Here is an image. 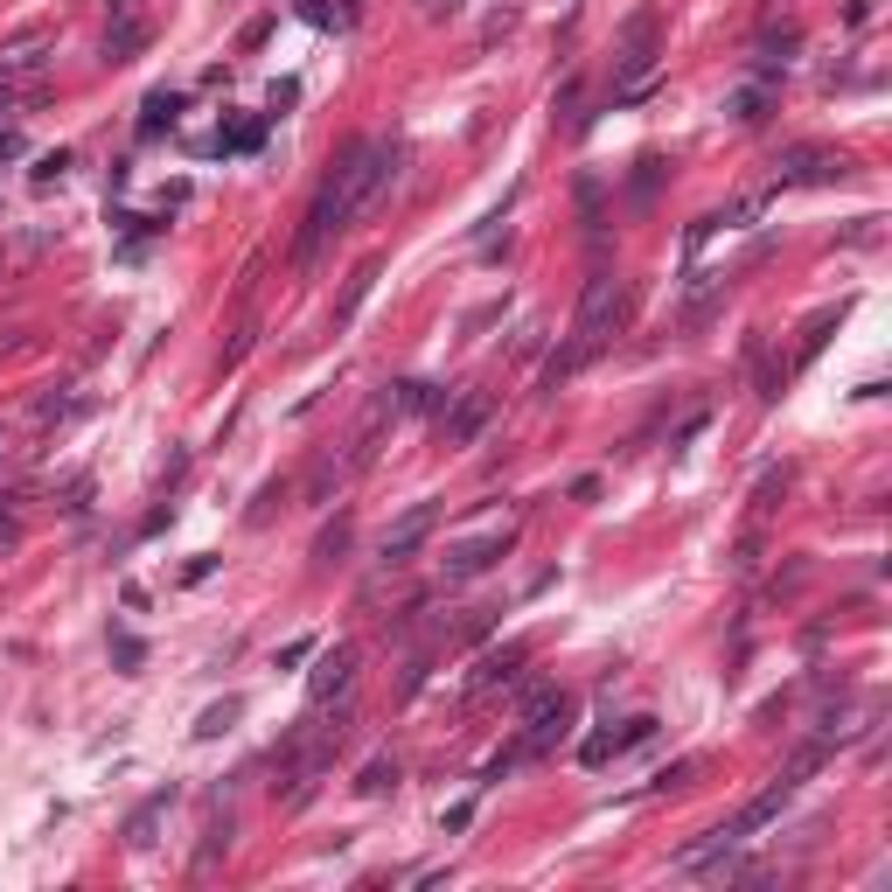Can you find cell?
<instances>
[{"label":"cell","instance_id":"cell-11","mask_svg":"<svg viewBox=\"0 0 892 892\" xmlns=\"http://www.w3.org/2000/svg\"><path fill=\"white\" fill-rule=\"evenodd\" d=\"M649 70H656V49H649V22H635V28H628V49H621V63H614V84H621V91H635L641 78H649Z\"/></svg>","mask_w":892,"mask_h":892},{"label":"cell","instance_id":"cell-9","mask_svg":"<svg viewBox=\"0 0 892 892\" xmlns=\"http://www.w3.org/2000/svg\"><path fill=\"white\" fill-rule=\"evenodd\" d=\"M523 662H530V649H523V641H509V649H488L482 662H474L467 691H496V683H517V676H523Z\"/></svg>","mask_w":892,"mask_h":892},{"label":"cell","instance_id":"cell-15","mask_svg":"<svg viewBox=\"0 0 892 892\" xmlns=\"http://www.w3.org/2000/svg\"><path fill=\"white\" fill-rule=\"evenodd\" d=\"M370 287H377V258H370V265H356V273H349V293H341V308H335V328H349V321H356V308L370 300Z\"/></svg>","mask_w":892,"mask_h":892},{"label":"cell","instance_id":"cell-7","mask_svg":"<svg viewBox=\"0 0 892 892\" xmlns=\"http://www.w3.org/2000/svg\"><path fill=\"white\" fill-rule=\"evenodd\" d=\"M781 182H850V154H830V147H788L774 161Z\"/></svg>","mask_w":892,"mask_h":892},{"label":"cell","instance_id":"cell-4","mask_svg":"<svg viewBox=\"0 0 892 892\" xmlns=\"http://www.w3.org/2000/svg\"><path fill=\"white\" fill-rule=\"evenodd\" d=\"M509 544H517V530L496 523V530H482V537H461L440 565H447V579H482L496 558H509Z\"/></svg>","mask_w":892,"mask_h":892},{"label":"cell","instance_id":"cell-24","mask_svg":"<svg viewBox=\"0 0 892 892\" xmlns=\"http://www.w3.org/2000/svg\"><path fill=\"white\" fill-rule=\"evenodd\" d=\"M308 656H314V641L300 635V641H287V649H279V670H293V662H308Z\"/></svg>","mask_w":892,"mask_h":892},{"label":"cell","instance_id":"cell-23","mask_svg":"<svg viewBox=\"0 0 892 892\" xmlns=\"http://www.w3.org/2000/svg\"><path fill=\"white\" fill-rule=\"evenodd\" d=\"M112 656H119V670H140V656H147V649H140L132 635H119V641H112Z\"/></svg>","mask_w":892,"mask_h":892},{"label":"cell","instance_id":"cell-19","mask_svg":"<svg viewBox=\"0 0 892 892\" xmlns=\"http://www.w3.org/2000/svg\"><path fill=\"white\" fill-rule=\"evenodd\" d=\"M356 788H363V795H384V788H397V761H370Z\"/></svg>","mask_w":892,"mask_h":892},{"label":"cell","instance_id":"cell-2","mask_svg":"<svg viewBox=\"0 0 892 892\" xmlns=\"http://www.w3.org/2000/svg\"><path fill=\"white\" fill-rule=\"evenodd\" d=\"M621 308H628V293H621V279L614 273H593L579 287V314H572V349L593 363V356L606 349V335L621 328Z\"/></svg>","mask_w":892,"mask_h":892},{"label":"cell","instance_id":"cell-25","mask_svg":"<svg viewBox=\"0 0 892 892\" xmlns=\"http://www.w3.org/2000/svg\"><path fill=\"white\" fill-rule=\"evenodd\" d=\"M14 154H22V126L0 119V161H14Z\"/></svg>","mask_w":892,"mask_h":892},{"label":"cell","instance_id":"cell-1","mask_svg":"<svg viewBox=\"0 0 892 892\" xmlns=\"http://www.w3.org/2000/svg\"><path fill=\"white\" fill-rule=\"evenodd\" d=\"M397 167H405V154H397L391 140H349V147H341L335 167H328V175H321V188H314L308 217H300L293 265H314L321 252H328V238H341L363 210H377V202L391 196Z\"/></svg>","mask_w":892,"mask_h":892},{"label":"cell","instance_id":"cell-12","mask_svg":"<svg viewBox=\"0 0 892 892\" xmlns=\"http://www.w3.org/2000/svg\"><path fill=\"white\" fill-rule=\"evenodd\" d=\"M140 49H147V22H140V8H132V14H112V28H105V63H132Z\"/></svg>","mask_w":892,"mask_h":892},{"label":"cell","instance_id":"cell-5","mask_svg":"<svg viewBox=\"0 0 892 892\" xmlns=\"http://www.w3.org/2000/svg\"><path fill=\"white\" fill-rule=\"evenodd\" d=\"M432 523H440V509H432V502H412L405 517H397V523L384 530V565H391V572H397V565H412V558H419V544L432 537Z\"/></svg>","mask_w":892,"mask_h":892},{"label":"cell","instance_id":"cell-14","mask_svg":"<svg viewBox=\"0 0 892 892\" xmlns=\"http://www.w3.org/2000/svg\"><path fill=\"white\" fill-rule=\"evenodd\" d=\"M175 112H182V91H147V105H140V132L154 140V132L175 126Z\"/></svg>","mask_w":892,"mask_h":892},{"label":"cell","instance_id":"cell-8","mask_svg":"<svg viewBox=\"0 0 892 892\" xmlns=\"http://www.w3.org/2000/svg\"><path fill=\"white\" fill-rule=\"evenodd\" d=\"M572 711H579V705H572V697H565V691H552V697H544V705H537V711H530V718H523V753H552V746H558V739H565V732H572Z\"/></svg>","mask_w":892,"mask_h":892},{"label":"cell","instance_id":"cell-21","mask_svg":"<svg viewBox=\"0 0 892 892\" xmlns=\"http://www.w3.org/2000/svg\"><path fill=\"white\" fill-rule=\"evenodd\" d=\"M258 140H265V126H258V119H244L238 132H223V140H217V147H238V154H252V147H258Z\"/></svg>","mask_w":892,"mask_h":892},{"label":"cell","instance_id":"cell-20","mask_svg":"<svg viewBox=\"0 0 892 892\" xmlns=\"http://www.w3.org/2000/svg\"><path fill=\"white\" fill-rule=\"evenodd\" d=\"M732 119H767V91H739V99H732Z\"/></svg>","mask_w":892,"mask_h":892},{"label":"cell","instance_id":"cell-13","mask_svg":"<svg viewBox=\"0 0 892 892\" xmlns=\"http://www.w3.org/2000/svg\"><path fill=\"white\" fill-rule=\"evenodd\" d=\"M167 802H175V788H161L147 809H132V823H126V844H132V850H147V844H154V823L167 815Z\"/></svg>","mask_w":892,"mask_h":892},{"label":"cell","instance_id":"cell-6","mask_svg":"<svg viewBox=\"0 0 892 892\" xmlns=\"http://www.w3.org/2000/svg\"><path fill=\"white\" fill-rule=\"evenodd\" d=\"M349 683H356V641H335V649L314 662V676H308V697H314V711H328L335 697H349Z\"/></svg>","mask_w":892,"mask_h":892},{"label":"cell","instance_id":"cell-22","mask_svg":"<svg viewBox=\"0 0 892 892\" xmlns=\"http://www.w3.org/2000/svg\"><path fill=\"white\" fill-rule=\"evenodd\" d=\"M579 761H586V767H600V761H614V732H600V739H586V746H579Z\"/></svg>","mask_w":892,"mask_h":892},{"label":"cell","instance_id":"cell-10","mask_svg":"<svg viewBox=\"0 0 892 892\" xmlns=\"http://www.w3.org/2000/svg\"><path fill=\"white\" fill-rule=\"evenodd\" d=\"M788 795H795V781H774L767 795H753V802H746V809H739V815H732V823H726V830H732V837H739V844H746V837H753V830H767V823H774V815H781V809H788Z\"/></svg>","mask_w":892,"mask_h":892},{"label":"cell","instance_id":"cell-3","mask_svg":"<svg viewBox=\"0 0 892 892\" xmlns=\"http://www.w3.org/2000/svg\"><path fill=\"white\" fill-rule=\"evenodd\" d=\"M488 419H496V397L488 391H453L440 405V440L447 447H474L488 432Z\"/></svg>","mask_w":892,"mask_h":892},{"label":"cell","instance_id":"cell-16","mask_svg":"<svg viewBox=\"0 0 892 892\" xmlns=\"http://www.w3.org/2000/svg\"><path fill=\"white\" fill-rule=\"evenodd\" d=\"M238 711H244L238 697H223V705H210V711L196 718V739H217V732H231V718H238Z\"/></svg>","mask_w":892,"mask_h":892},{"label":"cell","instance_id":"cell-18","mask_svg":"<svg viewBox=\"0 0 892 892\" xmlns=\"http://www.w3.org/2000/svg\"><path fill=\"white\" fill-rule=\"evenodd\" d=\"M341 552H349V517L328 523V530H321V544H314V558H321V565H335Z\"/></svg>","mask_w":892,"mask_h":892},{"label":"cell","instance_id":"cell-17","mask_svg":"<svg viewBox=\"0 0 892 892\" xmlns=\"http://www.w3.org/2000/svg\"><path fill=\"white\" fill-rule=\"evenodd\" d=\"M656 726H662V718H649V711H641V718H628V726L614 732V753H628V746H649V739H656Z\"/></svg>","mask_w":892,"mask_h":892},{"label":"cell","instance_id":"cell-26","mask_svg":"<svg viewBox=\"0 0 892 892\" xmlns=\"http://www.w3.org/2000/svg\"><path fill=\"white\" fill-rule=\"evenodd\" d=\"M63 167H70V154H49L43 167H35V182H43V188H49V182H63Z\"/></svg>","mask_w":892,"mask_h":892}]
</instances>
